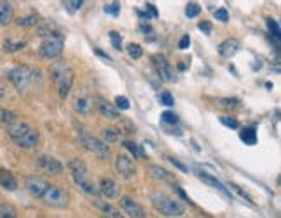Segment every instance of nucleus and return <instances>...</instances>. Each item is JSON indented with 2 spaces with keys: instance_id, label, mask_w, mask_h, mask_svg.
Wrapping results in <instances>:
<instances>
[{
  "instance_id": "35",
  "label": "nucleus",
  "mask_w": 281,
  "mask_h": 218,
  "mask_svg": "<svg viewBox=\"0 0 281 218\" xmlns=\"http://www.w3.org/2000/svg\"><path fill=\"white\" fill-rule=\"evenodd\" d=\"M200 11H201L200 5L191 2V4H188V7H186V16H188V18H196V16L200 14Z\"/></svg>"
},
{
  "instance_id": "20",
  "label": "nucleus",
  "mask_w": 281,
  "mask_h": 218,
  "mask_svg": "<svg viewBox=\"0 0 281 218\" xmlns=\"http://www.w3.org/2000/svg\"><path fill=\"white\" fill-rule=\"evenodd\" d=\"M73 108H75L77 113L87 116V114H90V109H92V99L87 97V95H77L75 102H73Z\"/></svg>"
},
{
  "instance_id": "16",
  "label": "nucleus",
  "mask_w": 281,
  "mask_h": 218,
  "mask_svg": "<svg viewBox=\"0 0 281 218\" xmlns=\"http://www.w3.org/2000/svg\"><path fill=\"white\" fill-rule=\"evenodd\" d=\"M94 206L104 215V217H110V218H121V213L118 208H115L113 204L106 203L104 199H99V197H94Z\"/></svg>"
},
{
  "instance_id": "37",
  "label": "nucleus",
  "mask_w": 281,
  "mask_h": 218,
  "mask_svg": "<svg viewBox=\"0 0 281 218\" xmlns=\"http://www.w3.org/2000/svg\"><path fill=\"white\" fill-rule=\"evenodd\" d=\"M110 38H111V43H113L115 49H117V50H121V49H123V47H121V36L118 35L117 32H111V33H110Z\"/></svg>"
},
{
  "instance_id": "14",
  "label": "nucleus",
  "mask_w": 281,
  "mask_h": 218,
  "mask_svg": "<svg viewBox=\"0 0 281 218\" xmlns=\"http://www.w3.org/2000/svg\"><path fill=\"white\" fill-rule=\"evenodd\" d=\"M39 166L42 170H45V172L54 173V175H59V173H63V165H61L56 158H52V156H47V154L40 156V158H39Z\"/></svg>"
},
{
  "instance_id": "6",
  "label": "nucleus",
  "mask_w": 281,
  "mask_h": 218,
  "mask_svg": "<svg viewBox=\"0 0 281 218\" xmlns=\"http://www.w3.org/2000/svg\"><path fill=\"white\" fill-rule=\"evenodd\" d=\"M64 49V42H63V36L61 35H54L49 36L47 40H43L42 45L39 49V54L45 59H54V57L61 56Z\"/></svg>"
},
{
  "instance_id": "18",
  "label": "nucleus",
  "mask_w": 281,
  "mask_h": 218,
  "mask_svg": "<svg viewBox=\"0 0 281 218\" xmlns=\"http://www.w3.org/2000/svg\"><path fill=\"white\" fill-rule=\"evenodd\" d=\"M196 175H198V179H200V180H203V182H205V183H208L210 187H214V189H219L222 194H226V196H228V197H231V194H229V190L226 189L224 183H222L221 180L215 179V177L208 175V173H205V172H196Z\"/></svg>"
},
{
  "instance_id": "12",
  "label": "nucleus",
  "mask_w": 281,
  "mask_h": 218,
  "mask_svg": "<svg viewBox=\"0 0 281 218\" xmlns=\"http://www.w3.org/2000/svg\"><path fill=\"white\" fill-rule=\"evenodd\" d=\"M120 206H121V210L128 215V217H134V218H144V217H146V213H144V208L141 206L137 201H134L132 197H128V196L121 197Z\"/></svg>"
},
{
  "instance_id": "39",
  "label": "nucleus",
  "mask_w": 281,
  "mask_h": 218,
  "mask_svg": "<svg viewBox=\"0 0 281 218\" xmlns=\"http://www.w3.org/2000/svg\"><path fill=\"white\" fill-rule=\"evenodd\" d=\"M221 123L226 125V127H229V128H238L240 127V121L235 120V118H229V116H222Z\"/></svg>"
},
{
  "instance_id": "25",
  "label": "nucleus",
  "mask_w": 281,
  "mask_h": 218,
  "mask_svg": "<svg viewBox=\"0 0 281 218\" xmlns=\"http://www.w3.org/2000/svg\"><path fill=\"white\" fill-rule=\"evenodd\" d=\"M240 139H241L245 144L248 145H253L257 144V132L255 128H243L241 132H240Z\"/></svg>"
},
{
  "instance_id": "3",
  "label": "nucleus",
  "mask_w": 281,
  "mask_h": 218,
  "mask_svg": "<svg viewBox=\"0 0 281 218\" xmlns=\"http://www.w3.org/2000/svg\"><path fill=\"white\" fill-rule=\"evenodd\" d=\"M68 168H70V173H72L75 183L83 190V192L89 194V196H94V197L99 196V189L90 182L89 170H87V165L82 161V159H79V158L72 159V161L68 163Z\"/></svg>"
},
{
  "instance_id": "22",
  "label": "nucleus",
  "mask_w": 281,
  "mask_h": 218,
  "mask_svg": "<svg viewBox=\"0 0 281 218\" xmlns=\"http://www.w3.org/2000/svg\"><path fill=\"white\" fill-rule=\"evenodd\" d=\"M148 175H150L151 179L163 180V182H170V180H172L170 173H168L165 168H161V166H157V165L148 166Z\"/></svg>"
},
{
  "instance_id": "48",
  "label": "nucleus",
  "mask_w": 281,
  "mask_h": 218,
  "mask_svg": "<svg viewBox=\"0 0 281 218\" xmlns=\"http://www.w3.org/2000/svg\"><path fill=\"white\" fill-rule=\"evenodd\" d=\"M96 54H97V56H101V57H103V59H104V61H111V57H110V56H108V54H104V52H103V50L96 49Z\"/></svg>"
},
{
  "instance_id": "38",
  "label": "nucleus",
  "mask_w": 281,
  "mask_h": 218,
  "mask_svg": "<svg viewBox=\"0 0 281 218\" xmlns=\"http://www.w3.org/2000/svg\"><path fill=\"white\" fill-rule=\"evenodd\" d=\"M168 161H170L172 165H174L175 168L179 170V172H182V173H188V166H186L184 163H181V161H179L177 158H174V156H168Z\"/></svg>"
},
{
  "instance_id": "21",
  "label": "nucleus",
  "mask_w": 281,
  "mask_h": 218,
  "mask_svg": "<svg viewBox=\"0 0 281 218\" xmlns=\"http://www.w3.org/2000/svg\"><path fill=\"white\" fill-rule=\"evenodd\" d=\"M0 185H2V189L12 192V190L18 189V180L9 170H0Z\"/></svg>"
},
{
  "instance_id": "9",
  "label": "nucleus",
  "mask_w": 281,
  "mask_h": 218,
  "mask_svg": "<svg viewBox=\"0 0 281 218\" xmlns=\"http://www.w3.org/2000/svg\"><path fill=\"white\" fill-rule=\"evenodd\" d=\"M49 185L50 183L47 182L45 179H42V177H26L25 179L26 190H28L33 197H37V199H40V197L43 196V192H45Z\"/></svg>"
},
{
  "instance_id": "26",
  "label": "nucleus",
  "mask_w": 281,
  "mask_h": 218,
  "mask_svg": "<svg viewBox=\"0 0 281 218\" xmlns=\"http://www.w3.org/2000/svg\"><path fill=\"white\" fill-rule=\"evenodd\" d=\"M18 217V210L12 204H0V218H16Z\"/></svg>"
},
{
  "instance_id": "8",
  "label": "nucleus",
  "mask_w": 281,
  "mask_h": 218,
  "mask_svg": "<svg viewBox=\"0 0 281 218\" xmlns=\"http://www.w3.org/2000/svg\"><path fill=\"white\" fill-rule=\"evenodd\" d=\"M40 199H42L45 204H49V206L64 208L68 204V194H66V190L59 189V187H56V185H52V183H50Z\"/></svg>"
},
{
  "instance_id": "27",
  "label": "nucleus",
  "mask_w": 281,
  "mask_h": 218,
  "mask_svg": "<svg viewBox=\"0 0 281 218\" xmlns=\"http://www.w3.org/2000/svg\"><path fill=\"white\" fill-rule=\"evenodd\" d=\"M101 135H103L104 142H117L120 139V130H117V128H103Z\"/></svg>"
},
{
  "instance_id": "36",
  "label": "nucleus",
  "mask_w": 281,
  "mask_h": 218,
  "mask_svg": "<svg viewBox=\"0 0 281 218\" xmlns=\"http://www.w3.org/2000/svg\"><path fill=\"white\" fill-rule=\"evenodd\" d=\"M115 102H117V108L121 109V111H127V109L130 108V102H128V99L123 97V95H118V97L115 99Z\"/></svg>"
},
{
  "instance_id": "17",
  "label": "nucleus",
  "mask_w": 281,
  "mask_h": 218,
  "mask_svg": "<svg viewBox=\"0 0 281 218\" xmlns=\"http://www.w3.org/2000/svg\"><path fill=\"white\" fill-rule=\"evenodd\" d=\"M14 19V7L7 0H0V26H9Z\"/></svg>"
},
{
  "instance_id": "5",
  "label": "nucleus",
  "mask_w": 281,
  "mask_h": 218,
  "mask_svg": "<svg viewBox=\"0 0 281 218\" xmlns=\"http://www.w3.org/2000/svg\"><path fill=\"white\" fill-rule=\"evenodd\" d=\"M79 139H80V142H82L83 147H85L89 152H92V154H96L99 159H108L111 156V149H110V145H108V142L99 141V139L94 137V135L89 134V132H85L83 128L79 130Z\"/></svg>"
},
{
  "instance_id": "46",
  "label": "nucleus",
  "mask_w": 281,
  "mask_h": 218,
  "mask_svg": "<svg viewBox=\"0 0 281 218\" xmlns=\"http://www.w3.org/2000/svg\"><path fill=\"white\" fill-rule=\"evenodd\" d=\"M198 28L201 30L203 33H206V35H210V33H212V25H210L208 21H201L198 25Z\"/></svg>"
},
{
  "instance_id": "30",
  "label": "nucleus",
  "mask_w": 281,
  "mask_h": 218,
  "mask_svg": "<svg viewBox=\"0 0 281 218\" xmlns=\"http://www.w3.org/2000/svg\"><path fill=\"white\" fill-rule=\"evenodd\" d=\"M127 52L132 59H139V57H143V47L139 43H130V45H127Z\"/></svg>"
},
{
  "instance_id": "29",
  "label": "nucleus",
  "mask_w": 281,
  "mask_h": 218,
  "mask_svg": "<svg viewBox=\"0 0 281 218\" xmlns=\"http://www.w3.org/2000/svg\"><path fill=\"white\" fill-rule=\"evenodd\" d=\"M18 26H23V28H32V26L39 25V18L37 16H26V18H19L16 19Z\"/></svg>"
},
{
  "instance_id": "1",
  "label": "nucleus",
  "mask_w": 281,
  "mask_h": 218,
  "mask_svg": "<svg viewBox=\"0 0 281 218\" xmlns=\"http://www.w3.org/2000/svg\"><path fill=\"white\" fill-rule=\"evenodd\" d=\"M7 78L19 92L28 94L32 88L42 87V76L39 70H32L28 66H16L7 71Z\"/></svg>"
},
{
  "instance_id": "49",
  "label": "nucleus",
  "mask_w": 281,
  "mask_h": 218,
  "mask_svg": "<svg viewBox=\"0 0 281 218\" xmlns=\"http://www.w3.org/2000/svg\"><path fill=\"white\" fill-rule=\"evenodd\" d=\"M72 2V5L75 9H79V7H82V4H83V0H70Z\"/></svg>"
},
{
  "instance_id": "24",
  "label": "nucleus",
  "mask_w": 281,
  "mask_h": 218,
  "mask_svg": "<svg viewBox=\"0 0 281 218\" xmlns=\"http://www.w3.org/2000/svg\"><path fill=\"white\" fill-rule=\"evenodd\" d=\"M37 35H40V36H54V35H59V33H57V28H56V25H54V23L45 21V23H42L39 28H37Z\"/></svg>"
},
{
  "instance_id": "10",
  "label": "nucleus",
  "mask_w": 281,
  "mask_h": 218,
  "mask_svg": "<svg viewBox=\"0 0 281 218\" xmlns=\"http://www.w3.org/2000/svg\"><path fill=\"white\" fill-rule=\"evenodd\" d=\"M115 166H117V172H118V175H121L123 179H127V180H130V179H134L135 177V165H134V161H132L128 156H125V154H120L117 158V161H115Z\"/></svg>"
},
{
  "instance_id": "42",
  "label": "nucleus",
  "mask_w": 281,
  "mask_h": 218,
  "mask_svg": "<svg viewBox=\"0 0 281 218\" xmlns=\"http://www.w3.org/2000/svg\"><path fill=\"white\" fill-rule=\"evenodd\" d=\"M231 187H233V189H235V190H236V192H238V194H240V196H241V197H245V199H246V201H248V203H250V204H253V199H252V196H250V194H248V192H245V190H243V189H240V187H238V185H236V183H231Z\"/></svg>"
},
{
  "instance_id": "2",
  "label": "nucleus",
  "mask_w": 281,
  "mask_h": 218,
  "mask_svg": "<svg viewBox=\"0 0 281 218\" xmlns=\"http://www.w3.org/2000/svg\"><path fill=\"white\" fill-rule=\"evenodd\" d=\"M7 134L23 149H33L39 145V132L19 120L7 125Z\"/></svg>"
},
{
  "instance_id": "44",
  "label": "nucleus",
  "mask_w": 281,
  "mask_h": 218,
  "mask_svg": "<svg viewBox=\"0 0 281 218\" xmlns=\"http://www.w3.org/2000/svg\"><path fill=\"white\" fill-rule=\"evenodd\" d=\"M219 104L221 106H224V108H235L236 104H238V99H221V101H219Z\"/></svg>"
},
{
  "instance_id": "15",
  "label": "nucleus",
  "mask_w": 281,
  "mask_h": 218,
  "mask_svg": "<svg viewBox=\"0 0 281 218\" xmlns=\"http://www.w3.org/2000/svg\"><path fill=\"white\" fill-rule=\"evenodd\" d=\"M96 106H97V111L101 113V116L108 118V120H118V118H120L118 109L113 108V106H111L108 101H104V99L97 97L96 99Z\"/></svg>"
},
{
  "instance_id": "31",
  "label": "nucleus",
  "mask_w": 281,
  "mask_h": 218,
  "mask_svg": "<svg viewBox=\"0 0 281 218\" xmlns=\"http://www.w3.org/2000/svg\"><path fill=\"white\" fill-rule=\"evenodd\" d=\"M25 45H26V42H12V40H5L4 50L5 52H16V50H21Z\"/></svg>"
},
{
  "instance_id": "4",
  "label": "nucleus",
  "mask_w": 281,
  "mask_h": 218,
  "mask_svg": "<svg viewBox=\"0 0 281 218\" xmlns=\"http://www.w3.org/2000/svg\"><path fill=\"white\" fill-rule=\"evenodd\" d=\"M151 204L158 213L165 215V217H182L184 215V206L179 201L170 199L168 196L161 192H153L151 194Z\"/></svg>"
},
{
  "instance_id": "19",
  "label": "nucleus",
  "mask_w": 281,
  "mask_h": 218,
  "mask_svg": "<svg viewBox=\"0 0 281 218\" xmlns=\"http://www.w3.org/2000/svg\"><path fill=\"white\" fill-rule=\"evenodd\" d=\"M240 50V42L236 38H228L219 45V54L222 57H233Z\"/></svg>"
},
{
  "instance_id": "32",
  "label": "nucleus",
  "mask_w": 281,
  "mask_h": 218,
  "mask_svg": "<svg viewBox=\"0 0 281 218\" xmlns=\"http://www.w3.org/2000/svg\"><path fill=\"white\" fill-rule=\"evenodd\" d=\"M123 147L125 149H128V151L132 152V154L135 156V158H143V151H141V147H139L137 144H134V142H130V141H125L123 142Z\"/></svg>"
},
{
  "instance_id": "33",
  "label": "nucleus",
  "mask_w": 281,
  "mask_h": 218,
  "mask_svg": "<svg viewBox=\"0 0 281 218\" xmlns=\"http://www.w3.org/2000/svg\"><path fill=\"white\" fill-rule=\"evenodd\" d=\"M266 23H267V28H269V32L274 35V38H280V26H278L276 19L267 18V19H266Z\"/></svg>"
},
{
  "instance_id": "13",
  "label": "nucleus",
  "mask_w": 281,
  "mask_h": 218,
  "mask_svg": "<svg viewBox=\"0 0 281 218\" xmlns=\"http://www.w3.org/2000/svg\"><path fill=\"white\" fill-rule=\"evenodd\" d=\"M97 189H99V192L106 197H118L120 196V185H118L117 180L110 179V177L101 179L99 187H97Z\"/></svg>"
},
{
  "instance_id": "28",
  "label": "nucleus",
  "mask_w": 281,
  "mask_h": 218,
  "mask_svg": "<svg viewBox=\"0 0 281 218\" xmlns=\"http://www.w3.org/2000/svg\"><path fill=\"white\" fill-rule=\"evenodd\" d=\"M18 120V116H16L12 111H9V109H2L0 108V123L4 125H11L12 121Z\"/></svg>"
},
{
  "instance_id": "40",
  "label": "nucleus",
  "mask_w": 281,
  "mask_h": 218,
  "mask_svg": "<svg viewBox=\"0 0 281 218\" xmlns=\"http://www.w3.org/2000/svg\"><path fill=\"white\" fill-rule=\"evenodd\" d=\"M104 12H106V14H111V16H118L120 14V4L115 2V4H111V5H106V7H104Z\"/></svg>"
},
{
  "instance_id": "23",
  "label": "nucleus",
  "mask_w": 281,
  "mask_h": 218,
  "mask_svg": "<svg viewBox=\"0 0 281 218\" xmlns=\"http://www.w3.org/2000/svg\"><path fill=\"white\" fill-rule=\"evenodd\" d=\"M68 66H70V64H68L64 59L56 61V63H54L52 66H50V70H49V73H50V80H52L54 83H56V81L59 80L61 74H63L64 71L68 70Z\"/></svg>"
},
{
  "instance_id": "34",
  "label": "nucleus",
  "mask_w": 281,
  "mask_h": 218,
  "mask_svg": "<svg viewBox=\"0 0 281 218\" xmlns=\"http://www.w3.org/2000/svg\"><path fill=\"white\" fill-rule=\"evenodd\" d=\"M161 121H163V123H168V125H175V123H179V116L175 113H170V111H165V113L161 114Z\"/></svg>"
},
{
  "instance_id": "41",
  "label": "nucleus",
  "mask_w": 281,
  "mask_h": 218,
  "mask_svg": "<svg viewBox=\"0 0 281 218\" xmlns=\"http://www.w3.org/2000/svg\"><path fill=\"white\" fill-rule=\"evenodd\" d=\"M160 101H161V104L163 106H174V97H172V94L170 92H163V94L160 95Z\"/></svg>"
},
{
  "instance_id": "50",
  "label": "nucleus",
  "mask_w": 281,
  "mask_h": 218,
  "mask_svg": "<svg viewBox=\"0 0 281 218\" xmlns=\"http://www.w3.org/2000/svg\"><path fill=\"white\" fill-rule=\"evenodd\" d=\"M2 99H4V88L0 87V101H2Z\"/></svg>"
},
{
  "instance_id": "45",
  "label": "nucleus",
  "mask_w": 281,
  "mask_h": 218,
  "mask_svg": "<svg viewBox=\"0 0 281 218\" xmlns=\"http://www.w3.org/2000/svg\"><path fill=\"white\" fill-rule=\"evenodd\" d=\"M189 45H191V38H189V35H184L181 38V42H179V49L186 50V49H189Z\"/></svg>"
},
{
  "instance_id": "43",
  "label": "nucleus",
  "mask_w": 281,
  "mask_h": 218,
  "mask_svg": "<svg viewBox=\"0 0 281 218\" xmlns=\"http://www.w3.org/2000/svg\"><path fill=\"white\" fill-rule=\"evenodd\" d=\"M215 19H219V21L226 23V21L229 19L228 11H226V9H217V11H215Z\"/></svg>"
},
{
  "instance_id": "7",
  "label": "nucleus",
  "mask_w": 281,
  "mask_h": 218,
  "mask_svg": "<svg viewBox=\"0 0 281 218\" xmlns=\"http://www.w3.org/2000/svg\"><path fill=\"white\" fill-rule=\"evenodd\" d=\"M151 63H153V68H155V71H157L158 76H160V80L168 81V83H172V81L177 80L174 68L168 64V61L165 59L163 56H160V54H155V56L151 57Z\"/></svg>"
},
{
  "instance_id": "11",
  "label": "nucleus",
  "mask_w": 281,
  "mask_h": 218,
  "mask_svg": "<svg viewBox=\"0 0 281 218\" xmlns=\"http://www.w3.org/2000/svg\"><path fill=\"white\" fill-rule=\"evenodd\" d=\"M73 81H75V71L68 66V70L64 71V73L59 76V80L56 81L61 99H66L68 95H70V90H72V87H73Z\"/></svg>"
},
{
  "instance_id": "47",
  "label": "nucleus",
  "mask_w": 281,
  "mask_h": 218,
  "mask_svg": "<svg viewBox=\"0 0 281 218\" xmlns=\"http://www.w3.org/2000/svg\"><path fill=\"white\" fill-rule=\"evenodd\" d=\"M146 11L150 12V14L153 16V18H157V16H158V11H157V9H155V5H153V4H146Z\"/></svg>"
}]
</instances>
